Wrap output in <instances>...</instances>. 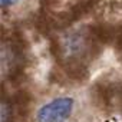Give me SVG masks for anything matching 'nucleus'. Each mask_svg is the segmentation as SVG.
Returning a JSON list of instances; mask_svg holds the SVG:
<instances>
[{"mask_svg": "<svg viewBox=\"0 0 122 122\" xmlns=\"http://www.w3.org/2000/svg\"><path fill=\"white\" fill-rule=\"evenodd\" d=\"M75 101L69 96L55 98L40 106L36 112L37 122H66L73 112Z\"/></svg>", "mask_w": 122, "mask_h": 122, "instance_id": "1", "label": "nucleus"}, {"mask_svg": "<svg viewBox=\"0 0 122 122\" xmlns=\"http://www.w3.org/2000/svg\"><path fill=\"white\" fill-rule=\"evenodd\" d=\"M95 3H96V0H81V2H78L62 19V26H69L73 22L82 19L85 15H88L93 9Z\"/></svg>", "mask_w": 122, "mask_h": 122, "instance_id": "2", "label": "nucleus"}, {"mask_svg": "<svg viewBox=\"0 0 122 122\" xmlns=\"http://www.w3.org/2000/svg\"><path fill=\"white\" fill-rule=\"evenodd\" d=\"M112 43H113V46H115L118 50H122V26L115 27V30H113V39H112Z\"/></svg>", "mask_w": 122, "mask_h": 122, "instance_id": "3", "label": "nucleus"}, {"mask_svg": "<svg viewBox=\"0 0 122 122\" xmlns=\"http://www.w3.org/2000/svg\"><path fill=\"white\" fill-rule=\"evenodd\" d=\"M19 0H0V3H2V7H10V6H15Z\"/></svg>", "mask_w": 122, "mask_h": 122, "instance_id": "4", "label": "nucleus"}]
</instances>
